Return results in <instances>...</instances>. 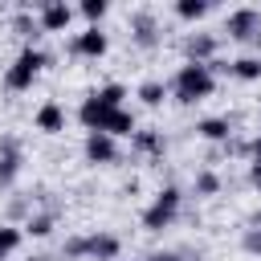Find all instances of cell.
I'll use <instances>...</instances> for the list:
<instances>
[{"label":"cell","mask_w":261,"mask_h":261,"mask_svg":"<svg viewBox=\"0 0 261 261\" xmlns=\"http://www.w3.org/2000/svg\"><path fill=\"white\" fill-rule=\"evenodd\" d=\"M167 94H171L175 102H184V106H196V102H204V98L216 94V77L208 73V65H200V61H184V65L171 73Z\"/></svg>","instance_id":"1"},{"label":"cell","mask_w":261,"mask_h":261,"mask_svg":"<svg viewBox=\"0 0 261 261\" xmlns=\"http://www.w3.org/2000/svg\"><path fill=\"white\" fill-rule=\"evenodd\" d=\"M45 65H49V53L37 49V45H24V49L12 57V65L4 69V86H8L12 94H24V90H33V82L41 77Z\"/></svg>","instance_id":"2"},{"label":"cell","mask_w":261,"mask_h":261,"mask_svg":"<svg viewBox=\"0 0 261 261\" xmlns=\"http://www.w3.org/2000/svg\"><path fill=\"white\" fill-rule=\"evenodd\" d=\"M179 208H184V192L175 188V184H163L159 192H155V200L143 208V228L147 232H163V228H171L175 220H179Z\"/></svg>","instance_id":"3"},{"label":"cell","mask_w":261,"mask_h":261,"mask_svg":"<svg viewBox=\"0 0 261 261\" xmlns=\"http://www.w3.org/2000/svg\"><path fill=\"white\" fill-rule=\"evenodd\" d=\"M224 33H228L232 41L249 45V49H261V8H253V4L232 8V12L224 16Z\"/></svg>","instance_id":"4"},{"label":"cell","mask_w":261,"mask_h":261,"mask_svg":"<svg viewBox=\"0 0 261 261\" xmlns=\"http://www.w3.org/2000/svg\"><path fill=\"white\" fill-rule=\"evenodd\" d=\"M20 171H24V151H20V139H16V135H4V139H0V192L16 188Z\"/></svg>","instance_id":"5"},{"label":"cell","mask_w":261,"mask_h":261,"mask_svg":"<svg viewBox=\"0 0 261 261\" xmlns=\"http://www.w3.org/2000/svg\"><path fill=\"white\" fill-rule=\"evenodd\" d=\"M130 41H135L139 49H159L163 24H159V16H155L151 8H135V12H130Z\"/></svg>","instance_id":"6"},{"label":"cell","mask_w":261,"mask_h":261,"mask_svg":"<svg viewBox=\"0 0 261 261\" xmlns=\"http://www.w3.org/2000/svg\"><path fill=\"white\" fill-rule=\"evenodd\" d=\"M82 155H86V163H94V167H110V163H118V159H122L118 139H110V135H102V130H86Z\"/></svg>","instance_id":"7"},{"label":"cell","mask_w":261,"mask_h":261,"mask_svg":"<svg viewBox=\"0 0 261 261\" xmlns=\"http://www.w3.org/2000/svg\"><path fill=\"white\" fill-rule=\"evenodd\" d=\"M106 49H110V37L102 33V29H82V33H73L69 37V53L73 57H90V61H98V57H106Z\"/></svg>","instance_id":"8"},{"label":"cell","mask_w":261,"mask_h":261,"mask_svg":"<svg viewBox=\"0 0 261 261\" xmlns=\"http://www.w3.org/2000/svg\"><path fill=\"white\" fill-rule=\"evenodd\" d=\"M118 257H122L118 232H106V228L86 232V261H118Z\"/></svg>","instance_id":"9"},{"label":"cell","mask_w":261,"mask_h":261,"mask_svg":"<svg viewBox=\"0 0 261 261\" xmlns=\"http://www.w3.org/2000/svg\"><path fill=\"white\" fill-rule=\"evenodd\" d=\"M69 20H73V8H69L65 0H45V4L37 8V24H41V33H65Z\"/></svg>","instance_id":"10"},{"label":"cell","mask_w":261,"mask_h":261,"mask_svg":"<svg viewBox=\"0 0 261 261\" xmlns=\"http://www.w3.org/2000/svg\"><path fill=\"white\" fill-rule=\"evenodd\" d=\"M220 53V37H212V33H188L184 37V61H212Z\"/></svg>","instance_id":"11"},{"label":"cell","mask_w":261,"mask_h":261,"mask_svg":"<svg viewBox=\"0 0 261 261\" xmlns=\"http://www.w3.org/2000/svg\"><path fill=\"white\" fill-rule=\"evenodd\" d=\"M33 126H37L41 135H61V130H65V110H61V102H57V98H45V102L37 106V114H33Z\"/></svg>","instance_id":"12"},{"label":"cell","mask_w":261,"mask_h":261,"mask_svg":"<svg viewBox=\"0 0 261 261\" xmlns=\"http://www.w3.org/2000/svg\"><path fill=\"white\" fill-rule=\"evenodd\" d=\"M130 147H135L139 155H147V159H163V155H167V135L155 130V126H139V130L130 135Z\"/></svg>","instance_id":"13"},{"label":"cell","mask_w":261,"mask_h":261,"mask_svg":"<svg viewBox=\"0 0 261 261\" xmlns=\"http://www.w3.org/2000/svg\"><path fill=\"white\" fill-rule=\"evenodd\" d=\"M192 130H196V139H204V143H216V147H220V143L232 135V118H228V114H208V118H200Z\"/></svg>","instance_id":"14"},{"label":"cell","mask_w":261,"mask_h":261,"mask_svg":"<svg viewBox=\"0 0 261 261\" xmlns=\"http://www.w3.org/2000/svg\"><path fill=\"white\" fill-rule=\"evenodd\" d=\"M139 130V118H135V110H110L106 114V122H102V135H110V139H130Z\"/></svg>","instance_id":"15"},{"label":"cell","mask_w":261,"mask_h":261,"mask_svg":"<svg viewBox=\"0 0 261 261\" xmlns=\"http://www.w3.org/2000/svg\"><path fill=\"white\" fill-rule=\"evenodd\" d=\"M24 237H33V241H45V237H53V228H57V208H45V212H33L24 224Z\"/></svg>","instance_id":"16"},{"label":"cell","mask_w":261,"mask_h":261,"mask_svg":"<svg viewBox=\"0 0 261 261\" xmlns=\"http://www.w3.org/2000/svg\"><path fill=\"white\" fill-rule=\"evenodd\" d=\"M106 114H110V110H106V106H102L94 94H86V98H82V106H77V122H82L86 130H102Z\"/></svg>","instance_id":"17"},{"label":"cell","mask_w":261,"mask_h":261,"mask_svg":"<svg viewBox=\"0 0 261 261\" xmlns=\"http://www.w3.org/2000/svg\"><path fill=\"white\" fill-rule=\"evenodd\" d=\"M228 77H237V82H261V53H241V57H232Z\"/></svg>","instance_id":"18"},{"label":"cell","mask_w":261,"mask_h":261,"mask_svg":"<svg viewBox=\"0 0 261 261\" xmlns=\"http://www.w3.org/2000/svg\"><path fill=\"white\" fill-rule=\"evenodd\" d=\"M12 29H16V37H20L24 45H37V37H41V24H37V16H33L29 8H16Z\"/></svg>","instance_id":"19"},{"label":"cell","mask_w":261,"mask_h":261,"mask_svg":"<svg viewBox=\"0 0 261 261\" xmlns=\"http://www.w3.org/2000/svg\"><path fill=\"white\" fill-rule=\"evenodd\" d=\"M139 102L143 106H151V110H159L163 106V98H167V82H159V77H147V82H139Z\"/></svg>","instance_id":"20"},{"label":"cell","mask_w":261,"mask_h":261,"mask_svg":"<svg viewBox=\"0 0 261 261\" xmlns=\"http://www.w3.org/2000/svg\"><path fill=\"white\" fill-rule=\"evenodd\" d=\"M220 188H224V179H220V175H216L212 167H200V171H196V179H192V192H196L200 200H208V196H216Z\"/></svg>","instance_id":"21"},{"label":"cell","mask_w":261,"mask_h":261,"mask_svg":"<svg viewBox=\"0 0 261 261\" xmlns=\"http://www.w3.org/2000/svg\"><path fill=\"white\" fill-rule=\"evenodd\" d=\"M20 245H24V228L20 224H0V261H8Z\"/></svg>","instance_id":"22"},{"label":"cell","mask_w":261,"mask_h":261,"mask_svg":"<svg viewBox=\"0 0 261 261\" xmlns=\"http://www.w3.org/2000/svg\"><path fill=\"white\" fill-rule=\"evenodd\" d=\"M171 12H175L179 20H204V16L212 12V4H208V0H175Z\"/></svg>","instance_id":"23"},{"label":"cell","mask_w":261,"mask_h":261,"mask_svg":"<svg viewBox=\"0 0 261 261\" xmlns=\"http://www.w3.org/2000/svg\"><path fill=\"white\" fill-rule=\"evenodd\" d=\"M94 98L106 106V110H122V98H126V86L122 82H106V86H98L94 90Z\"/></svg>","instance_id":"24"},{"label":"cell","mask_w":261,"mask_h":261,"mask_svg":"<svg viewBox=\"0 0 261 261\" xmlns=\"http://www.w3.org/2000/svg\"><path fill=\"white\" fill-rule=\"evenodd\" d=\"M61 261H86V232H73L61 241Z\"/></svg>","instance_id":"25"},{"label":"cell","mask_w":261,"mask_h":261,"mask_svg":"<svg viewBox=\"0 0 261 261\" xmlns=\"http://www.w3.org/2000/svg\"><path fill=\"white\" fill-rule=\"evenodd\" d=\"M73 12H82V16L90 20V29H98V20H102V16L110 12V4H106V0H82V4L73 8Z\"/></svg>","instance_id":"26"},{"label":"cell","mask_w":261,"mask_h":261,"mask_svg":"<svg viewBox=\"0 0 261 261\" xmlns=\"http://www.w3.org/2000/svg\"><path fill=\"white\" fill-rule=\"evenodd\" d=\"M241 249H245L249 257H261V228H245V232H241Z\"/></svg>","instance_id":"27"},{"label":"cell","mask_w":261,"mask_h":261,"mask_svg":"<svg viewBox=\"0 0 261 261\" xmlns=\"http://www.w3.org/2000/svg\"><path fill=\"white\" fill-rule=\"evenodd\" d=\"M245 179H249V188H257V192H261V159H249V171H245Z\"/></svg>","instance_id":"28"},{"label":"cell","mask_w":261,"mask_h":261,"mask_svg":"<svg viewBox=\"0 0 261 261\" xmlns=\"http://www.w3.org/2000/svg\"><path fill=\"white\" fill-rule=\"evenodd\" d=\"M143 261H179V253H175V249H151Z\"/></svg>","instance_id":"29"},{"label":"cell","mask_w":261,"mask_h":261,"mask_svg":"<svg viewBox=\"0 0 261 261\" xmlns=\"http://www.w3.org/2000/svg\"><path fill=\"white\" fill-rule=\"evenodd\" d=\"M249 159H261V130L249 139Z\"/></svg>","instance_id":"30"},{"label":"cell","mask_w":261,"mask_h":261,"mask_svg":"<svg viewBox=\"0 0 261 261\" xmlns=\"http://www.w3.org/2000/svg\"><path fill=\"white\" fill-rule=\"evenodd\" d=\"M118 261H130V257H118Z\"/></svg>","instance_id":"31"}]
</instances>
